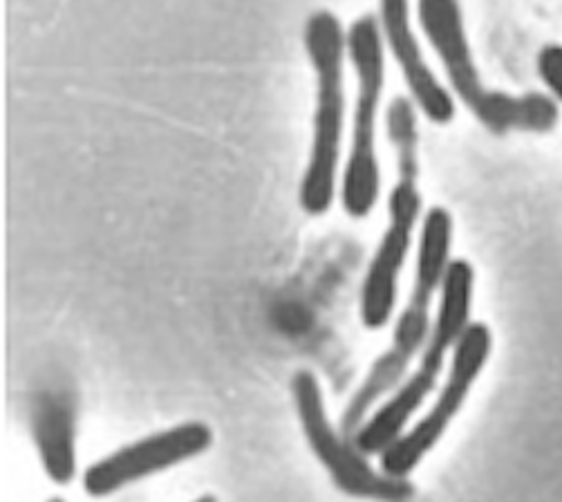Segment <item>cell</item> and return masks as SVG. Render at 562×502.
I'll use <instances>...</instances> for the list:
<instances>
[{"label": "cell", "instance_id": "cell-8", "mask_svg": "<svg viewBox=\"0 0 562 502\" xmlns=\"http://www.w3.org/2000/svg\"><path fill=\"white\" fill-rule=\"evenodd\" d=\"M491 350V327L482 321H473L448 361V375L437 390L435 404L379 458V467L385 473L395 478H411L415 473L469 402L475 381L488 364Z\"/></svg>", "mask_w": 562, "mask_h": 502}, {"label": "cell", "instance_id": "cell-5", "mask_svg": "<svg viewBox=\"0 0 562 502\" xmlns=\"http://www.w3.org/2000/svg\"><path fill=\"white\" fill-rule=\"evenodd\" d=\"M475 269L469 260L456 258L443 276L437 314L428 342L419 355L417 368L370 413V417L352 435L359 449L370 458H381L411 426L413 417L426 404L428 395L453 355L458 342L469 330L473 314Z\"/></svg>", "mask_w": 562, "mask_h": 502}, {"label": "cell", "instance_id": "cell-7", "mask_svg": "<svg viewBox=\"0 0 562 502\" xmlns=\"http://www.w3.org/2000/svg\"><path fill=\"white\" fill-rule=\"evenodd\" d=\"M290 388L303 437L336 489L372 502H408L413 498L411 478H395L374 467L355 437L329 420L321 381L312 370H296Z\"/></svg>", "mask_w": 562, "mask_h": 502}, {"label": "cell", "instance_id": "cell-11", "mask_svg": "<svg viewBox=\"0 0 562 502\" xmlns=\"http://www.w3.org/2000/svg\"><path fill=\"white\" fill-rule=\"evenodd\" d=\"M77 402L70 390L45 388L30 404V437L45 476L59 487L77 478Z\"/></svg>", "mask_w": 562, "mask_h": 502}, {"label": "cell", "instance_id": "cell-4", "mask_svg": "<svg viewBox=\"0 0 562 502\" xmlns=\"http://www.w3.org/2000/svg\"><path fill=\"white\" fill-rule=\"evenodd\" d=\"M303 45L316 79L312 146L299 187V204L307 215H325L339 191L346 133V62L348 30L329 10H316L303 27Z\"/></svg>", "mask_w": 562, "mask_h": 502}, {"label": "cell", "instance_id": "cell-12", "mask_svg": "<svg viewBox=\"0 0 562 502\" xmlns=\"http://www.w3.org/2000/svg\"><path fill=\"white\" fill-rule=\"evenodd\" d=\"M538 77L542 79L549 97L555 103H562V45L549 43L538 52Z\"/></svg>", "mask_w": 562, "mask_h": 502}, {"label": "cell", "instance_id": "cell-14", "mask_svg": "<svg viewBox=\"0 0 562 502\" xmlns=\"http://www.w3.org/2000/svg\"><path fill=\"white\" fill-rule=\"evenodd\" d=\"M47 502H66V500H64V498H59V495H56V498H49Z\"/></svg>", "mask_w": 562, "mask_h": 502}, {"label": "cell", "instance_id": "cell-3", "mask_svg": "<svg viewBox=\"0 0 562 502\" xmlns=\"http://www.w3.org/2000/svg\"><path fill=\"white\" fill-rule=\"evenodd\" d=\"M385 133L395 153L397 182L387 196V227L370 258L361 283L359 316L363 327L381 330L395 314L400 297V276L408 260L415 227L424 217L419 193V129L417 105L404 97H392L385 108Z\"/></svg>", "mask_w": 562, "mask_h": 502}, {"label": "cell", "instance_id": "cell-2", "mask_svg": "<svg viewBox=\"0 0 562 502\" xmlns=\"http://www.w3.org/2000/svg\"><path fill=\"white\" fill-rule=\"evenodd\" d=\"M451 249L453 215L443 207H430L422 217L415 276L408 303L397 319L395 332H392V344L385 353L376 357L366 379L350 398L341 417L344 433L355 435L359 426L370 417V413L408 377L413 359L422 355L432 327V301L441 292L443 276L453 260Z\"/></svg>", "mask_w": 562, "mask_h": 502}, {"label": "cell", "instance_id": "cell-13", "mask_svg": "<svg viewBox=\"0 0 562 502\" xmlns=\"http://www.w3.org/2000/svg\"><path fill=\"white\" fill-rule=\"evenodd\" d=\"M191 502H220V500L213 493H204V495H200V498H195Z\"/></svg>", "mask_w": 562, "mask_h": 502}, {"label": "cell", "instance_id": "cell-9", "mask_svg": "<svg viewBox=\"0 0 562 502\" xmlns=\"http://www.w3.org/2000/svg\"><path fill=\"white\" fill-rule=\"evenodd\" d=\"M213 428L202 420L155 431L86 467L81 476L83 491L90 498H110L142 480L204 456L213 446Z\"/></svg>", "mask_w": 562, "mask_h": 502}, {"label": "cell", "instance_id": "cell-10", "mask_svg": "<svg viewBox=\"0 0 562 502\" xmlns=\"http://www.w3.org/2000/svg\"><path fill=\"white\" fill-rule=\"evenodd\" d=\"M376 19L385 52L400 68L411 92V101L430 124H451L458 115L456 97L446 83H441L424 57V49L413 27L411 0H379Z\"/></svg>", "mask_w": 562, "mask_h": 502}, {"label": "cell", "instance_id": "cell-6", "mask_svg": "<svg viewBox=\"0 0 562 502\" xmlns=\"http://www.w3.org/2000/svg\"><path fill=\"white\" fill-rule=\"evenodd\" d=\"M385 43L379 19L357 16L348 27V62L357 79L352 110V137L339 187L344 211L355 217H368L381 193V161L376 148L379 110L385 88Z\"/></svg>", "mask_w": 562, "mask_h": 502}, {"label": "cell", "instance_id": "cell-1", "mask_svg": "<svg viewBox=\"0 0 562 502\" xmlns=\"http://www.w3.org/2000/svg\"><path fill=\"white\" fill-rule=\"evenodd\" d=\"M417 21L443 68L448 90L488 133L544 135L558 126L560 108L547 92L512 94L482 81L460 0H417Z\"/></svg>", "mask_w": 562, "mask_h": 502}]
</instances>
